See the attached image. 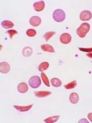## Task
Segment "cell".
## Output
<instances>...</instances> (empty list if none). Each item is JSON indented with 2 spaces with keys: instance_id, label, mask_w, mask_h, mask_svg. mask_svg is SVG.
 <instances>
[{
  "instance_id": "cell-1",
  "label": "cell",
  "mask_w": 92,
  "mask_h": 123,
  "mask_svg": "<svg viewBox=\"0 0 92 123\" xmlns=\"http://www.w3.org/2000/svg\"><path fill=\"white\" fill-rule=\"evenodd\" d=\"M90 30V25L88 23H83L77 29V35L80 37H85Z\"/></svg>"
},
{
  "instance_id": "cell-2",
  "label": "cell",
  "mask_w": 92,
  "mask_h": 123,
  "mask_svg": "<svg viewBox=\"0 0 92 123\" xmlns=\"http://www.w3.org/2000/svg\"><path fill=\"white\" fill-rule=\"evenodd\" d=\"M65 12L62 9H56L53 12V18L57 22H61L65 19Z\"/></svg>"
},
{
  "instance_id": "cell-3",
  "label": "cell",
  "mask_w": 92,
  "mask_h": 123,
  "mask_svg": "<svg viewBox=\"0 0 92 123\" xmlns=\"http://www.w3.org/2000/svg\"><path fill=\"white\" fill-rule=\"evenodd\" d=\"M28 83L32 88L35 89V88H38L39 86H40L41 80L39 77H38V76H34V77H32L30 79H29Z\"/></svg>"
},
{
  "instance_id": "cell-4",
  "label": "cell",
  "mask_w": 92,
  "mask_h": 123,
  "mask_svg": "<svg viewBox=\"0 0 92 123\" xmlns=\"http://www.w3.org/2000/svg\"><path fill=\"white\" fill-rule=\"evenodd\" d=\"M91 18H92V14L88 10L82 11L80 15V19L81 21H89L91 19Z\"/></svg>"
},
{
  "instance_id": "cell-5",
  "label": "cell",
  "mask_w": 92,
  "mask_h": 123,
  "mask_svg": "<svg viewBox=\"0 0 92 123\" xmlns=\"http://www.w3.org/2000/svg\"><path fill=\"white\" fill-rule=\"evenodd\" d=\"M71 41H72V36L68 33H64L60 36V41L62 44H69Z\"/></svg>"
},
{
  "instance_id": "cell-6",
  "label": "cell",
  "mask_w": 92,
  "mask_h": 123,
  "mask_svg": "<svg viewBox=\"0 0 92 123\" xmlns=\"http://www.w3.org/2000/svg\"><path fill=\"white\" fill-rule=\"evenodd\" d=\"M10 71V65L7 62H2L0 63V72L2 74H7Z\"/></svg>"
},
{
  "instance_id": "cell-7",
  "label": "cell",
  "mask_w": 92,
  "mask_h": 123,
  "mask_svg": "<svg viewBox=\"0 0 92 123\" xmlns=\"http://www.w3.org/2000/svg\"><path fill=\"white\" fill-rule=\"evenodd\" d=\"M41 22V20L39 16H33L30 18V20H29V23L34 27H37V26H39V25H40Z\"/></svg>"
},
{
  "instance_id": "cell-8",
  "label": "cell",
  "mask_w": 92,
  "mask_h": 123,
  "mask_svg": "<svg viewBox=\"0 0 92 123\" xmlns=\"http://www.w3.org/2000/svg\"><path fill=\"white\" fill-rule=\"evenodd\" d=\"M33 7H34L35 10L36 12L42 11L45 8V2L44 1H39V2H35L34 5H33Z\"/></svg>"
},
{
  "instance_id": "cell-9",
  "label": "cell",
  "mask_w": 92,
  "mask_h": 123,
  "mask_svg": "<svg viewBox=\"0 0 92 123\" xmlns=\"http://www.w3.org/2000/svg\"><path fill=\"white\" fill-rule=\"evenodd\" d=\"M69 99L72 104H76L79 101V96L77 92H72L69 96Z\"/></svg>"
},
{
  "instance_id": "cell-10",
  "label": "cell",
  "mask_w": 92,
  "mask_h": 123,
  "mask_svg": "<svg viewBox=\"0 0 92 123\" xmlns=\"http://www.w3.org/2000/svg\"><path fill=\"white\" fill-rule=\"evenodd\" d=\"M28 90V86L26 83H21L18 85V91L20 93L26 92Z\"/></svg>"
},
{
  "instance_id": "cell-11",
  "label": "cell",
  "mask_w": 92,
  "mask_h": 123,
  "mask_svg": "<svg viewBox=\"0 0 92 123\" xmlns=\"http://www.w3.org/2000/svg\"><path fill=\"white\" fill-rule=\"evenodd\" d=\"M32 106H33V105H26V106H22V105H14V108L15 109H17L19 112H28L32 109Z\"/></svg>"
},
{
  "instance_id": "cell-12",
  "label": "cell",
  "mask_w": 92,
  "mask_h": 123,
  "mask_svg": "<svg viewBox=\"0 0 92 123\" xmlns=\"http://www.w3.org/2000/svg\"><path fill=\"white\" fill-rule=\"evenodd\" d=\"M52 94L51 92L49 91H38L35 92V96L39 98H42V97H47Z\"/></svg>"
},
{
  "instance_id": "cell-13",
  "label": "cell",
  "mask_w": 92,
  "mask_h": 123,
  "mask_svg": "<svg viewBox=\"0 0 92 123\" xmlns=\"http://www.w3.org/2000/svg\"><path fill=\"white\" fill-rule=\"evenodd\" d=\"M41 48L42 50L44 51H46V52H51V53H53L55 52V49L52 46L49 45V44H43L41 46Z\"/></svg>"
},
{
  "instance_id": "cell-14",
  "label": "cell",
  "mask_w": 92,
  "mask_h": 123,
  "mask_svg": "<svg viewBox=\"0 0 92 123\" xmlns=\"http://www.w3.org/2000/svg\"><path fill=\"white\" fill-rule=\"evenodd\" d=\"M32 54V48L30 47H26L22 50V54L25 57H30Z\"/></svg>"
},
{
  "instance_id": "cell-15",
  "label": "cell",
  "mask_w": 92,
  "mask_h": 123,
  "mask_svg": "<svg viewBox=\"0 0 92 123\" xmlns=\"http://www.w3.org/2000/svg\"><path fill=\"white\" fill-rule=\"evenodd\" d=\"M1 25H2V26L4 28L8 29V28H11L13 27V26H14V24H13V22H10V21H7V20H6V21H3V22H2Z\"/></svg>"
},
{
  "instance_id": "cell-16",
  "label": "cell",
  "mask_w": 92,
  "mask_h": 123,
  "mask_svg": "<svg viewBox=\"0 0 92 123\" xmlns=\"http://www.w3.org/2000/svg\"><path fill=\"white\" fill-rule=\"evenodd\" d=\"M51 83L54 87H59L61 86V81L58 78H52L51 80Z\"/></svg>"
},
{
  "instance_id": "cell-17",
  "label": "cell",
  "mask_w": 92,
  "mask_h": 123,
  "mask_svg": "<svg viewBox=\"0 0 92 123\" xmlns=\"http://www.w3.org/2000/svg\"><path fill=\"white\" fill-rule=\"evenodd\" d=\"M59 116H52V117H48V118H45L44 120L45 122L46 123H53L57 122L58 119H59Z\"/></svg>"
},
{
  "instance_id": "cell-18",
  "label": "cell",
  "mask_w": 92,
  "mask_h": 123,
  "mask_svg": "<svg viewBox=\"0 0 92 123\" xmlns=\"http://www.w3.org/2000/svg\"><path fill=\"white\" fill-rule=\"evenodd\" d=\"M48 67H49V63L48 62H42L39 66V70L41 72H43L47 70L48 68Z\"/></svg>"
},
{
  "instance_id": "cell-19",
  "label": "cell",
  "mask_w": 92,
  "mask_h": 123,
  "mask_svg": "<svg viewBox=\"0 0 92 123\" xmlns=\"http://www.w3.org/2000/svg\"><path fill=\"white\" fill-rule=\"evenodd\" d=\"M76 86H77V81L76 80H73L72 82L65 85V88L67 89V90H72V89H74Z\"/></svg>"
},
{
  "instance_id": "cell-20",
  "label": "cell",
  "mask_w": 92,
  "mask_h": 123,
  "mask_svg": "<svg viewBox=\"0 0 92 123\" xmlns=\"http://www.w3.org/2000/svg\"><path fill=\"white\" fill-rule=\"evenodd\" d=\"M41 79H42V80H43L44 83L46 85V86H50L49 80L48 79V77H47V76H46V74H44L43 72H42V73H41Z\"/></svg>"
},
{
  "instance_id": "cell-21",
  "label": "cell",
  "mask_w": 92,
  "mask_h": 123,
  "mask_svg": "<svg viewBox=\"0 0 92 123\" xmlns=\"http://www.w3.org/2000/svg\"><path fill=\"white\" fill-rule=\"evenodd\" d=\"M55 35V31H48L44 35V37L45 38V41H49V39L51 38V37H52L53 35Z\"/></svg>"
},
{
  "instance_id": "cell-22",
  "label": "cell",
  "mask_w": 92,
  "mask_h": 123,
  "mask_svg": "<svg viewBox=\"0 0 92 123\" xmlns=\"http://www.w3.org/2000/svg\"><path fill=\"white\" fill-rule=\"evenodd\" d=\"M26 34L28 37H34L36 35V31L34 29H28L26 31Z\"/></svg>"
},
{
  "instance_id": "cell-23",
  "label": "cell",
  "mask_w": 92,
  "mask_h": 123,
  "mask_svg": "<svg viewBox=\"0 0 92 123\" xmlns=\"http://www.w3.org/2000/svg\"><path fill=\"white\" fill-rule=\"evenodd\" d=\"M8 34L9 35L10 38H12V37H13L14 35H17L18 32L16 31L15 30H9V31H8Z\"/></svg>"
},
{
  "instance_id": "cell-24",
  "label": "cell",
  "mask_w": 92,
  "mask_h": 123,
  "mask_svg": "<svg viewBox=\"0 0 92 123\" xmlns=\"http://www.w3.org/2000/svg\"><path fill=\"white\" fill-rule=\"evenodd\" d=\"M79 50H80L81 51H84V52H87V53H92V48H79Z\"/></svg>"
},
{
  "instance_id": "cell-25",
  "label": "cell",
  "mask_w": 92,
  "mask_h": 123,
  "mask_svg": "<svg viewBox=\"0 0 92 123\" xmlns=\"http://www.w3.org/2000/svg\"><path fill=\"white\" fill-rule=\"evenodd\" d=\"M82 122H85V123H88V121H87V119H85V118H82V119L79 120V123H82Z\"/></svg>"
},
{
  "instance_id": "cell-26",
  "label": "cell",
  "mask_w": 92,
  "mask_h": 123,
  "mask_svg": "<svg viewBox=\"0 0 92 123\" xmlns=\"http://www.w3.org/2000/svg\"><path fill=\"white\" fill-rule=\"evenodd\" d=\"M87 117H88V119L92 122V112L89 113L88 115H87Z\"/></svg>"
},
{
  "instance_id": "cell-27",
  "label": "cell",
  "mask_w": 92,
  "mask_h": 123,
  "mask_svg": "<svg viewBox=\"0 0 92 123\" xmlns=\"http://www.w3.org/2000/svg\"><path fill=\"white\" fill-rule=\"evenodd\" d=\"M87 56L88 57H90V58H92V53H87Z\"/></svg>"
}]
</instances>
